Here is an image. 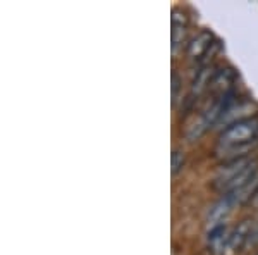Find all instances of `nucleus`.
<instances>
[{"instance_id": "nucleus-1", "label": "nucleus", "mask_w": 258, "mask_h": 255, "mask_svg": "<svg viewBox=\"0 0 258 255\" xmlns=\"http://www.w3.org/2000/svg\"><path fill=\"white\" fill-rule=\"evenodd\" d=\"M258 147V118H241L220 131L215 154L224 162L244 159Z\"/></svg>"}, {"instance_id": "nucleus-3", "label": "nucleus", "mask_w": 258, "mask_h": 255, "mask_svg": "<svg viewBox=\"0 0 258 255\" xmlns=\"http://www.w3.org/2000/svg\"><path fill=\"white\" fill-rule=\"evenodd\" d=\"M219 48V41L214 40L212 33L202 31L189 41L188 45V57L191 61L198 62L200 66H209V54L214 56L215 50Z\"/></svg>"}, {"instance_id": "nucleus-4", "label": "nucleus", "mask_w": 258, "mask_h": 255, "mask_svg": "<svg viewBox=\"0 0 258 255\" xmlns=\"http://www.w3.org/2000/svg\"><path fill=\"white\" fill-rule=\"evenodd\" d=\"M186 33H188V24H186L184 14H179L177 11L172 12V31H170V38H172V52L176 54L179 47L186 41Z\"/></svg>"}, {"instance_id": "nucleus-5", "label": "nucleus", "mask_w": 258, "mask_h": 255, "mask_svg": "<svg viewBox=\"0 0 258 255\" xmlns=\"http://www.w3.org/2000/svg\"><path fill=\"white\" fill-rule=\"evenodd\" d=\"M184 152L181 148H174L172 156H170V166H172V174L176 176L177 173H181L182 167H184Z\"/></svg>"}, {"instance_id": "nucleus-7", "label": "nucleus", "mask_w": 258, "mask_h": 255, "mask_svg": "<svg viewBox=\"0 0 258 255\" xmlns=\"http://www.w3.org/2000/svg\"><path fill=\"white\" fill-rule=\"evenodd\" d=\"M255 203H256V206H258V193H256V196H255Z\"/></svg>"}, {"instance_id": "nucleus-2", "label": "nucleus", "mask_w": 258, "mask_h": 255, "mask_svg": "<svg viewBox=\"0 0 258 255\" xmlns=\"http://www.w3.org/2000/svg\"><path fill=\"white\" fill-rule=\"evenodd\" d=\"M258 176V161L255 159H238L224 162L214 179V188L222 195L248 186Z\"/></svg>"}, {"instance_id": "nucleus-6", "label": "nucleus", "mask_w": 258, "mask_h": 255, "mask_svg": "<svg viewBox=\"0 0 258 255\" xmlns=\"http://www.w3.org/2000/svg\"><path fill=\"white\" fill-rule=\"evenodd\" d=\"M182 86V81H181V78H179V74L174 71L172 73V104H176L177 102V98H179V88Z\"/></svg>"}]
</instances>
